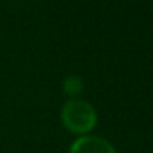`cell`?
<instances>
[{
    "instance_id": "1",
    "label": "cell",
    "mask_w": 153,
    "mask_h": 153,
    "mask_svg": "<svg viewBox=\"0 0 153 153\" xmlns=\"http://www.w3.org/2000/svg\"><path fill=\"white\" fill-rule=\"evenodd\" d=\"M61 122L74 135H89L97 125V112L91 102L73 97L61 109Z\"/></svg>"
},
{
    "instance_id": "2",
    "label": "cell",
    "mask_w": 153,
    "mask_h": 153,
    "mask_svg": "<svg viewBox=\"0 0 153 153\" xmlns=\"http://www.w3.org/2000/svg\"><path fill=\"white\" fill-rule=\"evenodd\" d=\"M69 153H117L109 140L97 135L77 137L69 148Z\"/></svg>"
},
{
    "instance_id": "3",
    "label": "cell",
    "mask_w": 153,
    "mask_h": 153,
    "mask_svg": "<svg viewBox=\"0 0 153 153\" xmlns=\"http://www.w3.org/2000/svg\"><path fill=\"white\" fill-rule=\"evenodd\" d=\"M63 89H64V92H66L68 96H71V99H73V97H76V96H79V94L82 92V89H84L82 77L76 76V74L66 77V79H64V82H63Z\"/></svg>"
}]
</instances>
